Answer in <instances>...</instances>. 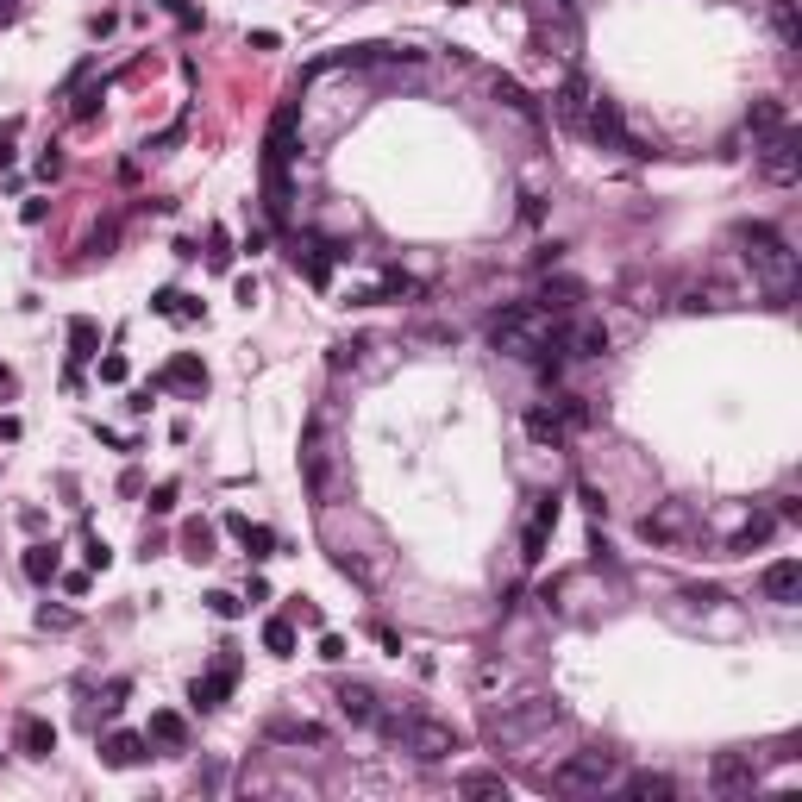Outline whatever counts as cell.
Instances as JSON below:
<instances>
[{"instance_id": "8d00e7d4", "label": "cell", "mask_w": 802, "mask_h": 802, "mask_svg": "<svg viewBox=\"0 0 802 802\" xmlns=\"http://www.w3.org/2000/svg\"><path fill=\"white\" fill-rule=\"evenodd\" d=\"M320 658H326V665H339V658H345V640H339V633H320Z\"/></svg>"}, {"instance_id": "7402d4cb", "label": "cell", "mask_w": 802, "mask_h": 802, "mask_svg": "<svg viewBox=\"0 0 802 802\" xmlns=\"http://www.w3.org/2000/svg\"><path fill=\"white\" fill-rule=\"evenodd\" d=\"M101 752H107V765H113V771H132L138 759H145V734H107V746H101Z\"/></svg>"}, {"instance_id": "3957f363", "label": "cell", "mask_w": 802, "mask_h": 802, "mask_svg": "<svg viewBox=\"0 0 802 802\" xmlns=\"http://www.w3.org/2000/svg\"><path fill=\"white\" fill-rule=\"evenodd\" d=\"M376 727L408 752L420 765H445L458 752V727L452 721H433V715H376Z\"/></svg>"}, {"instance_id": "5b68a950", "label": "cell", "mask_w": 802, "mask_h": 802, "mask_svg": "<svg viewBox=\"0 0 802 802\" xmlns=\"http://www.w3.org/2000/svg\"><path fill=\"white\" fill-rule=\"evenodd\" d=\"M759 170H765V182H777V188H790L796 176H802V138L784 126V132H771V138H759Z\"/></svg>"}, {"instance_id": "277c9868", "label": "cell", "mask_w": 802, "mask_h": 802, "mask_svg": "<svg viewBox=\"0 0 802 802\" xmlns=\"http://www.w3.org/2000/svg\"><path fill=\"white\" fill-rule=\"evenodd\" d=\"M621 777V759L608 746H583V752H571L564 765H552V790L558 796H596V790H608Z\"/></svg>"}, {"instance_id": "30bf717a", "label": "cell", "mask_w": 802, "mask_h": 802, "mask_svg": "<svg viewBox=\"0 0 802 802\" xmlns=\"http://www.w3.org/2000/svg\"><path fill=\"white\" fill-rule=\"evenodd\" d=\"M602 351H608V326L596 314H583V320L564 326V358H602Z\"/></svg>"}, {"instance_id": "d6a6232c", "label": "cell", "mask_w": 802, "mask_h": 802, "mask_svg": "<svg viewBox=\"0 0 802 802\" xmlns=\"http://www.w3.org/2000/svg\"><path fill=\"white\" fill-rule=\"evenodd\" d=\"M777 38H784L790 51L802 44V26H796V7H790V0H777Z\"/></svg>"}, {"instance_id": "836d02e7", "label": "cell", "mask_w": 802, "mask_h": 802, "mask_svg": "<svg viewBox=\"0 0 802 802\" xmlns=\"http://www.w3.org/2000/svg\"><path fill=\"white\" fill-rule=\"evenodd\" d=\"M69 345H76V358H88V345H94V320H69Z\"/></svg>"}, {"instance_id": "9c48e42d", "label": "cell", "mask_w": 802, "mask_h": 802, "mask_svg": "<svg viewBox=\"0 0 802 802\" xmlns=\"http://www.w3.org/2000/svg\"><path fill=\"white\" fill-rule=\"evenodd\" d=\"M709 784H715L721 796L752 790V784H759V765H752V752H721V759L709 765Z\"/></svg>"}, {"instance_id": "d4e9b609", "label": "cell", "mask_w": 802, "mask_h": 802, "mask_svg": "<svg viewBox=\"0 0 802 802\" xmlns=\"http://www.w3.org/2000/svg\"><path fill=\"white\" fill-rule=\"evenodd\" d=\"M746 126H752V138H771V132H784V101H752Z\"/></svg>"}, {"instance_id": "cb8c5ba5", "label": "cell", "mask_w": 802, "mask_h": 802, "mask_svg": "<svg viewBox=\"0 0 802 802\" xmlns=\"http://www.w3.org/2000/svg\"><path fill=\"white\" fill-rule=\"evenodd\" d=\"M771 533H777V514H765V508H759V514H752V521L734 533V539H727V552H752V546H765Z\"/></svg>"}, {"instance_id": "ee69618b", "label": "cell", "mask_w": 802, "mask_h": 802, "mask_svg": "<svg viewBox=\"0 0 802 802\" xmlns=\"http://www.w3.org/2000/svg\"><path fill=\"white\" fill-rule=\"evenodd\" d=\"M19 7H26V0H0V26H13V19H19Z\"/></svg>"}, {"instance_id": "2e32d148", "label": "cell", "mask_w": 802, "mask_h": 802, "mask_svg": "<svg viewBox=\"0 0 802 802\" xmlns=\"http://www.w3.org/2000/svg\"><path fill=\"white\" fill-rule=\"evenodd\" d=\"M19 752H26V759H51V752H57V727L44 715H19Z\"/></svg>"}, {"instance_id": "e0dca14e", "label": "cell", "mask_w": 802, "mask_h": 802, "mask_svg": "<svg viewBox=\"0 0 802 802\" xmlns=\"http://www.w3.org/2000/svg\"><path fill=\"white\" fill-rule=\"evenodd\" d=\"M621 790H627L633 802H671V796H677V784H671L665 771H633Z\"/></svg>"}, {"instance_id": "ac0fdd59", "label": "cell", "mask_w": 802, "mask_h": 802, "mask_svg": "<svg viewBox=\"0 0 802 802\" xmlns=\"http://www.w3.org/2000/svg\"><path fill=\"white\" fill-rule=\"evenodd\" d=\"M264 734L276 746H326V727H314V721H270Z\"/></svg>"}, {"instance_id": "5bb4252c", "label": "cell", "mask_w": 802, "mask_h": 802, "mask_svg": "<svg viewBox=\"0 0 802 802\" xmlns=\"http://www.w3.org/2000/svg\"><path fill=\"white\" fill-rule=\"evenodd\" d=\"M339 715L345 721H358V727H376V715H383V709H376V690H370V683H339Z\"/></svg>"}, {"instance_id": "d590c367", "label": "cell", "mask_w": 802, "mask_h": 802, "mask_svg": "<svg viewBox=\"0 0 802 802\" xmlns=\"http://www.w3.org/2000/svg\"><path fill=\"white\" fill-rule=\"evenodd\" d=\"M101 383H126V358H120V351H107V358H101Z\"/></svg>"}, {"instance_id": "9a60e30c", "label": "cell", "mask_w": 802, "mask_h": 802, "mask_svg": "<svg viewBox=\"0 0 802 802\" xmlns=\"http://www.w3.org/2000/svg\"><path fill=\"white\" fill-rule=\"evenodd\" d=\"M683 527H690V514H683V502H665L658 514H646L640 533L652 539V546H671V539H683Z\"/></svg>"}, {"instance_id": "6da1fadb", "label": "cell", "mask_w": 802, "mask_h": 802, "mask_svg": "<svg viewBox=\"0 0 802 802\" xmlns=\"http://www.w3.org/2000/svg\"><path fill=\"white\" fill-rule=\"evenodd\" d=\"M740 257L752 264V276L771 289V301L777 308H790V295H796V251H790V239L777 226H765V220H752V226H740Z\"/></svg>"}, {"instance_id": "f35d334b", "label": "cell", "mask_w": 802, "mask_h": 802, "mask_svg": "<svg viewBox=\"0 0 802 802\" xmlns=\"http://www.w3.org/2000/svg\"><path fill=\"white\" fill-rule=\"evenodd\" d=\"M107 564H113V552L101 546V539H88V571H107Z\"/></svg>"}, {"instance_id": "ba28073f", "label": "cell", "mask_w": 802, "mask_h": 802, "mask_svg": "<svg viewBox=\"0 0 802 802\" xmlns=\"http://www.w3.org/2000/svg\"><path fill=\"white\" fill-rule=\"evenodd\" d=\"M759 589H765V602H777V608H796V602H802V564H796V558H777V564H765Z\"/></svg>"}, {"instance_id": "8992f818", "label": "cell", "mask_w": 802, "mask_h": 802, "mask_svg": "<svg viewBox=\"0 0 802 802\" xmlns=\"http://www.w3.org/2000/svg\"><path fill=\"white\" fill-rule=\"evenodd\" d=\"M301 477H308L314 502H326V489H333V452H326V420H308V433H301Z\"/></svg>"}, {"instance_id": "7bdbcfd3", "label": "cell", "mask_w": 802, "mask_h": 802, "mask_svg": "<svg viewBox=\"0 0 802 802\" xmlns=\"http://www.w3.org/2000/svg\"><path fill=\"white\" fill-rule=\"evenodd\" d=\"M163 7H170V13L182 19V26H195V7H188V0H163Z\"/></svg>"}, {"instance_id": "ab89813d", "label": "cell", "mask_w": 802, "mask_h": 802, "mask_svg": "<svg viewBox=\"0 0 802 802\" xmlns=\"http://www.w3.org/2000/svg\"><path fill=\"white\" fill-rule=\"evenodd\" d=\"M38 621H44V627H76V615H69V608H38Z\"/></svg>"}, {"instance_id": "4dcf8cb0", "label": "cell", "mask_w": 802, "mask_h": 802, "mask_svg": "<svg viewBox=\"0 0 802 802\" xmlns=\"http://www.w3.org/2000/svg\"><path fill=\"white\" fill-rule=\"evenodd\" d=\"M495 101H508L514 113H521V120H539V107L527 101V88H521V82H495Z\"/></svg>"}, {"instance_id": "4316f807", "label": "cell", "mask_w": 802, "mask_h": 802, "mask_svg": "<svg viewBox=\"0 0 802 802\" xmlns=\"http://www.w3.org/2000/svg\"><path fill=\"white\" fill-rule=\"evenodd\" d=\"M151 740H157V746H188V721L170 715V709H157V715H151Z\"/></svg>"}, {"instance_id": "52a82bcc", "label": "cell", "mask_w": 802, "mask_h": 802, "mask_svg": "<svg viewBox=\"0 0 802 802\" xmlns=\"http://www.w3.org/2000/svg\"><path fill=\"white\" fill-rule=\"evenodd\" d=\"M583 132L596 138V145H621V151H633V132H627V120H621V107L608 101V94H589V113H583Z\"/></svg>"}, {"instance_id": "60d3db41", "label": "cell", "mask_w": 802, "mask_h": 802, "mask_svg": "<svg viewBox=\"0 0 802 802\" xmlns=\"http://www.w3.org/2000/svg\"><path fill=\"white\" fill-rule=\"evenodd\" d=\"M170 508H176V483H163V489L151 495V514H170Z\"/></svg>"}, {"instance_id": "bcb514c9", "label": "cell", "mask_w": 802, "mask_h": 802, "mask_svg": "<svg viewBox=\"0 0 802 802\" xmlns=\"http://www.w3.org/2000/svg\"><path fill=\"white\" fill-rule=\"evenodd\" d=\"M7 163H13V151H7V138H0V170H7Z\"/></svg>"}, {"instance_id": "1f68e13d", "label": "cell", "mask_w": 802, "mask_h": 802, "mask_svg": "<svg viewBox=\"0 0 802 802\" xmlns=\"http://www.w3.org/2000/svg\"><path fill=\"white\" fill-rule=\"evenodd\" d=\"M151 308H157V314H170V320H195V314H201L195 301H188V295H176V289H163V295L151 301Z\"/></svg>"}, {"instance_id": "f6af8a7d", "label": "cell", "mask_w": 802, "mask_h": 802, "mask_svg": "<svg viewBox=\"0 0 802 802\" xmlns=\"http://www.w3.org/2000/svg\"><path fill=\"white\" fill-rule=\"evenodd\" d=\"M0 395H13V370L7 364H0Z\"/></svg>"}, {"instance_id": "ffe728a7", "label": "cell", "mask_w": 802, "mask_h": 802, "mask_svg": "<svg viewBox=\"0 0 802 802\" xmlns=\"http://www.w3.org/2000/svg\"><path fill=\"white\" fill-rule=\"evenodd\" d=\"M583 113H589V82L571 76V82L558 88V120H564V126H583Z\"/></svg>"}, {"instance_id": "d6986e66", "label": "cell", "mask_w": 802, "mask_h": 802, "mask_svg": "<svg viewBox=\"0 0 802 802\" xmlns=\"http://www.w3.org/2000/svg\"><path fill=\"white\" fill-rule=\"evenodd\" d=\"M163 383H170V389H207V364L195 358V351H182V358H170Z\"/></svg>"}, {"instance_id": "8fae6325", "label": "cell", "mask_w": 802, "mask_h": 802, "mask_svg": "<svg viewBox=\"0 0 802 802\" xmlns=\"http://www.w3.org/2000/svg\"><path fill=\"white\" fill-rule=\"evenodd\" d=\"M232 677H239V658H220V665L207 671V677H195L188 702H195V709H220V702L232 696Z\"/></svg>"}, {"instance_id": "f546056e", "label": "cell", "mask_w": 802, "mask_h": 802, "mask_svg": "<svg viewBox=\"0 0 802 802\" xmlns=\"http://www.w3.org/2000/svg\"><path fill=\"white\" fill-rule=\"evenodd\" d=\"M264 646H270L276 658H289V652H295V621H282V615H270V621H264Z\"/></svg>"}, {"instance_id": "83f0119b", "label": "cell", "mask_w": 802, "mask_h": 802, "mask_svg": "<svg viewBox=\"0 0 802 802\" xmlns=\"http://www.w3.org/2000/svg\"><path fill=\"white\" fill-rule=\"evenodd\" d=\"M182 552L195 558V564H207V558H214V527H207V521H188V527H182Z\"/></svg>"}, {"instance_id": "44dd1931", "label": "cell", "mask_w": 802, "mask_h": 802, "mask_svg": "<svg viewBox=\"0 0 802 802\" xmlns=\"http://www.w3.org/2000/svg\"><path fill=\"white\" fill-rule=\"evenodd\" d=\"M226 533H239L251 558H270V552H276V533H270V527H251L245 514H226Z\"/></svg>"}, {"instance_id": "484cf974", "label": "cell", "mask_w": 802, "mask_h": 802, "mask_svg": "<svg viewBox=\"0 0 802 802\" xmlns=\"http://www.w3.org/2000/svg\"><path fill=\"white\" fill-rule=\"evenodd\" d=\"M57 571H63L57 546H26V577H32V583H51Z\"/></svg>"}, {"instance_id": "f1b7e54d", "label": "cell", "mask_w": 802, "mask_h": 802, "mask_svg": "<svg viewBox=\"0 0 802 802\" xmlns=\"http://www.w3.org/2000/svg\"><path fill=\"white\" fill-rule=\"evenodd\" d=\"M458 790H464V796H508V777H502V771H464Z\"/></svg>"}, {"instance_id": "7c38bea8", "label": "cell", "mask_w": 802, "mask_h": 802, "mask_svg": "<svg viewBox=\"0 0 802 802\" xmlns=\"http://www.w3.org/2000/svg\"><path fill=\"white\" fill-rule=\"evenodd\" d=\"M546 721H558V702H533V709L495 715V721H489V734H495V740H514V734H533V727H546Z\"/></svg>"}, {"instance_id": "b9f144b4", "label": "cell", "mask_w": 802, "mask_h": 802, "mask_svg": "<svg viewBox=\"0 0 802 802\" xmlns=\"http://www.w3.org/2000/svg\"><path fill=\"white\" fill-rule=\"evenodd\" d=\"M358 351H364L358 339H345V345H333V364H339V370H345V364H358Z\"/></svg>"}, {"instance_id": "e575fe53", "label": "cell", "mask_w": 802, "mask_h": 802, "mask_svg": "<svg viewBox=\"0 0 802 802\" xmlns=\"http://www.w3.org/2000/svg\"><path fill=\"white\" fill-rule=\"evenodd\" d=\"M126 696H132V683H126V677H113V683H107V690H101V709L113 715V709H120V702H126Z\"/></svg>"}, {"instance_id": "7a4b0ae2", "label": "cell", "mask_w": 802, "mask_h": 802, "mask_svg": "<svg viewBox=\"0 0 802 802\" xmlns=\"http://www.w3.org/2000/svg\"><path fill=\"white\" fill-rule=\"evenodd\" d=\"M489 345L502 351V358H521V364H533L539 351L564 345V333L552 326V314H546V308H533V301H514V308H502V314L489 320Z\"/></svg>"}, {"instance_id": "74e56055", "label": "cell", "mask_w": 802, "mask_h": 802, "mask_svg": "<svg viewBox=\"0 0 802 802\" xmlns=\"http://www.w3.org/2000/svg\"><path fill=\"white\" fill-rule=\"evenodd\" d=\"M207 608H214L220 621H232V615H239V596H226V589H220V596H207Z\"/></svg>"}, {"instance_id": "4fadbf2b", "label": "cell", "mask_w": 802, "mask_h": 802, "mask_svg": "<svg viewBox=\"0 0 802 802\" xmlns=\"http://www.w3.org/2000/svg\"><path fill=\"white\" fill-rule=\"evenodd\" d=\"M558 527V495H546V502L533 508V521H527V533H521V558L533 564V558H546V533Z\"/></svg>"}, {"instance_id": "603a6c76", "label": "cell", "mask_w": 802, "mask_h": 802, "mask_svg": "<svg viewBox=\"0 0 802 802\" xmlns=\"http://www.w3.org/2000/svg\"><path fill=\"white\" fill-rule=\"evenodd\" d=\"M527 433H533L539 445H564V439H571V427H564L558 408H533V414H527Z\"/></svg>"}]
</instances>
